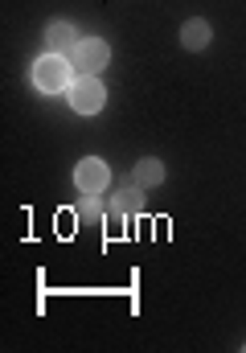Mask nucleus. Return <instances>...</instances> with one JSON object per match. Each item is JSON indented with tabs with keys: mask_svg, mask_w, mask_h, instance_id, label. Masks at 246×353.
<instances>
[{
	"mask_svg": "<svg viewBox=\"0 0 246 353\" xmlns=\"http://www.w3.org/2000/svg\"><path fill=\"white\" fill-rule=\"evenodd\" d=\"M209 37H214V29H209V21H201V17H193V21L181 25V46H185V50H205Z\"/></svg>",
	"mask_w": 246,
	"mask_h": 353,
	"instance_id": "obj_5",
	"label": "nucleus"
},
{
	"mask_svg": "<svg viewBox=\"0 0 246 353\" xmlns=\"http://www.w3.org/2000/svg\"><path fill=\"white\" fill-rule=\"evenodd\" d=\"M107 181H111V169H107V161H99V157H86L79 169H74V185H79L82 193H103Z\"/></svg>",
	"mask_w": 246,
	"mask_h": 353,
	"instance_id": "obj_4",
	"label": "nucleus"
},
{
	"mask_svg": "<svg viewBox=\"0 0 246 353\" xmlns=\"http://www.w3.org/2000/svg\"><path fill=\"white\" fill-rule=\"evenodd\" d=\"M45 41H50V54H74V46H79V37H74V25H70V21H54V25H50V33H45Z\"/></svg>",
	"mask_w": 246,
	"mask_h": 353,
	"instance_id": "obj_6",
	"label": "nucleus"
},
{
	"mask_svg": "<svg viewBox=\"0 0 246 353\" xmlns=\"http://www.w3.org/2000/svg\"><path fill=\"white\" fill-rule=\"evenodd\" d=\"M132 181H136V185H144V189H152V185H161V181H164V165L156 161V157H148V161H140V165H136Z\"/></svg>",
	"mask_w": 246,
	"mask_h": 353,
	"instance_id": "obj_7",
	"label": "nucleus"
},
{
	"mask_svg": "<svg viewBox=\"0 0 246 353\" xmlns=\"http://www.w3.org/2000/svg\"><path fill=\"white\" fill-rule=\"evenodd\" d=\"M103 103H107V90H103V83H99L94 74H82L79 83L70 87V107H74L79 115H94V111H103Z\"/></svg>",
	"mask_w": 246,
	"mask_h": 353,
	"instance_id": "obj_3",
	"label": "nucleus"
},
{
	"mask_svg": "<svg viewBox=\"0 0 246 353\" xmlns=\"http://www.w3.org/2000/svg\"><path fill=\"white\" fill-rule=\"evenodd\" d=\"M99 214H103V205L94 201V193H86L79 201V218H99Z\"/></svg>",
	"mask_w": 246,
	"mask_h": 353,
	"instance_id": "obj_9",
	"label": "nucleus"
},
{
	"mask_svg": "<svg viewBox=\"0 0 246 353\" xmlns=\"http://www.w3.org/2000/svg\"><path fill=\"white\" fill-rule=\"evenodd\" d=\"M107 62H111V50L99 37H82L74 46V54H70V66L79 74H99V70H107Z\"/></svg>",
	"mask_w": 246,
	"mask_h": 353,
	"instance_id": "obj_2",
	"label": "nucleus"
},
{
	"mask_svg": "<svg viewBox=\"0 0 246 353\" xmlns=\"http://www.w3.org/2000/svg\"><path fill=\"white\" fill-rule=\"evenodd\" d=\"M33 83H37V90H45V94L66 90L70 87V62H66L62 54H45V58L33 66Z\"/></svg>",
	"mask_w": 246,
	"mask_h": 353,
	"instance_id": "obj_1",
	"label": "nucleus"
},
{
	"mask_svg": "<svg viewBox=\"0 0 246 353\" xmlns=\"http://www.w3.org/2000/svg\"><path fill=\"white\" fill-rule=\"evenodd\" d=\"M140 205H144V185H127V189H119L115 201H111L115 214H132V210H140Z\"/></svg>",
	"mask_w": 246,
	"mask_h": 353,
	"instance_id": "obj_8",
	"label": "nucleus"
}]
</instances>
